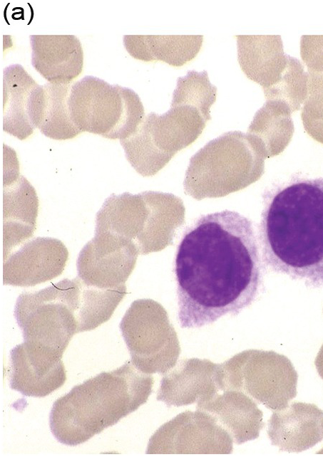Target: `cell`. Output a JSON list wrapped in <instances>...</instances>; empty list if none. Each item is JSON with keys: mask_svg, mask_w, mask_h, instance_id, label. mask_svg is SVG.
<instances>
[{"mask_svg": "<svg viewBox=\"0 0 323 457\" xmlns=\"http://www.w3.org/2000/svg\"><path fill=\"white\" fill-rule=\"evenodd\" d=\"M263 265L250 219L227 209L200 216L184 232L174 262L180 327H201L250 306Z\"/></svg>", "mask_w": 323, "mask_h": 457, "instance_id": "6da1fadb", "label": "cell"}, {"mask_svg": "<svg viewBox=\"0 0 323 457\" xmlns=\"http://www.w3.org/2000/svg\"><path fill=\"white\" fill-rule=\"evenodd\" d=\"M257 238L273 272L323 288V177L291 179L262 195Z\"/></svg>", "mask_w": 323, "mask_h": 457, "instance_id": "7a4b0ae2", "label": "cell"}, {"mask_svg": "<svg viewBox=\"0 0 323 457\" xmlns=\"http://www.w3.org/2000/svg\"><path fill=\"white\" fill-rule=\"evenodd\" d=\"M154 384L151 374L127 362L73 387L54 401L49 425L60 443L81 444L145 404Z\"/></svg>", "mask_w": 323, "mask_h": 457, "instance_id": "3957f363", "label": "cell"}, {"mask_svg": "<svg viewBox=\"0 0 323 457\" xmlns=\"http://www.w3.org/2000/svg\"><path fill=\"white\" fill-rule=\"evenodd\" d=\"M68 109L72 122L81 132L111 140L132 135L144 116L142 102L134 90L93 75L71 85Z\"/></svg>", "mask_w": 323, "mask_h": 457, "instance_id": "277c9868", "label": "cell"}, {"mask_svg": "<svg viewBox=\"0 0 323 457\" xmlns=\"http://www.w3.org/2000/svg\"><path fill=\"white\" fill-rule=\"evenodd\" d=\"M77 302L75 278H64L40 290L20 294L14 317L24 341L63 356L73 336L79 332Z\"/></svg>", "mask_w": 323, "mask_h": 457, "instance_id": "5b68a950", "label": "cell"}, {"mask_svg": "<svg viewBox=\"0 0 323 457\" xmlns=\"http://www.w3.org/2000/svg\"><path fill=\"white\" fill-rule=\"evenodd\" d=\"M297 379L289 359L272 352L245 351L216 371L220 391H241L273 411L284 409L296 396Z\"/></svg>", "mask_w": 323, "mask_h": 457, "instance_id": "8992f818", "label": "cell"}, {"mask_svg": "<svg viewBox=\"0 0 323 457\" xmlns=\"http://www.w3.org/2000/svg\"><path fill=\"white\" fill-rule=\"evenodd\" d=\"M120 329L140 372L165 374L175 367L179 349L163 308L151 300L133 302L124 315Z\"/></svg>", "mask_w": 323, "mask_h": 457, "instance_id": "52a82bcc", "label": "cell"}, {"mask_svg": "<svg viewBox=\"0 0 323 457\" xmlns=\"http://www.w3.org/2000/svg\"><path fill=\"white\" fill-rule=\"evenodd\" d=\"M233 438L210 414L188 410L150 437L147 454H230Z\"/></svg>", "mask_w": 323, "mask_h": 457, "instance_id": "ba28073f", "label": "cell"}, {"mask_svg": "<svg viewBox=\"0 0 323 457\" xmlns=\"http://www.w3.org/2000/svg\"><path fill=\"white\" fill-rule=\"evenodd\" d=\"M135 258L130 240L108 231H95L94 237L78 254V277L88 285L118 288L125 285Z\"/></svg>", "mask_w": 323, "mask_h": 457, "instance_id": "9c48e42d", "label": "cell"}, {"mask_svg": "<svg viewBox=\"0 0 323 457\" xmlns=\"http://www.w3.org/2000/svg\"><path fill=\"white\" fill-rule=\"evenodd\" d=\"M120 142L128 160L143 175L155 173L175 149L186 146L183 134L169 112L163 115L150 113L132 135Z\"/></svg>", "mask_w": 323, "mask_h": 457, "instance_id": "30bf717a", "label": "cell"}, {"mask_svg": "<svg viewBox=\"0 0 323 457\" xmlns=\"http://www.w3.org/2000/svg\"><path fill=\"white\" fill-rule=\"evenodd\" d=\"M68 259L64 243L51 237H36L24 243L4 260L3 283L29 287L60 275Z\"/></svg>", "mask_w": 323, "mask_h": 457, "instance_id": "8fae6325", "label": "cell"}, {"mask_svg": "<svg viewBox=\"0 0 323 457\" xmlns=\"http://www.w3.org/2000/svg\"><path fill=\"white\" fill-rule=\"evenodd\" d=\"M62 356L24 341L10 351V387L27 396L43 397L66 380Z\"/></svg>", "mask_w": 323, "mask_h": 457, "instance_id": "7c38bea8", "label": "cell"}, {"mask_svg": "<svg viewBox=\"0 0 323 457\" xmlns=\"http://www.w3.org/2000/svg\"><path fill=\"white\" fill-rule=\"evenodd\" d=\"M323 411L314 404L294 401L274 411L268 421L267 434L282 451L299 453L323 439Z\"/></svg>", "mask_w": 323, "mask_h": 457, "instance_id": "4fadbf2b", "label": "cell"}, {"mask_svg": "<svg viewBox=\"0 0 323 457\" xmlns=\"http://www.w3.org/2000/svg\"><path fill=\"white\" fill-rule=\"evenodd\" d=\"M217 366L207 359L180 362L163 374L157 400L168 406H182L210 399L220 391L216 382Z\"/></svg>", "mask_w": 323, "mask_h": 457, "instance_id": "5bb4252c", "label": "cell"}, {"mask_svg": "<svg viewBox=\"0 0 323 457\" xmlns=\"http://www.w3.org/2000/svg\"><path fill=\"white\" fill-rule=\"evenodd\" d=\"M31 64L48 83L71 84L83 70V51L74 35H30Z\"/></svg>", "mask_w": 323, "mask_h": 457, "instance_id": "9a60e30c", "label": "cell"}, {"mask_svg": "<svg viewBox=\"0 0 323 457\" xmlns=\"http://www.w3.org/2000/svg\"><path fill=\"white\" fill-rule=\"evenodd\" d=\"M196 409L213 416L237 445L257 438L265 426L256 402L239 390L217 392L207 400L198 401Z\"/></svg>", "mask_w": 323, "mask_h": 457, "instance_id": "2e32d148", "label": "cell"}, {"mask_svg": "<svg viewBox=\"0 0 323 457\" xmlns=\"http://www.w3.org/2000/svg\"><path fill=\"white\" fill-rule=\"evenodd\" d=\"M241 70L263 90L273 85L284 71L288 55L280 35H235Z\"/></svg>", "mask_w": 323, "mask_h": 457, "instance_id": "e0dca14e", "label": "cell"}, {"mask_svg": "<svg viewBox=\"0 0 323 457\" xmlns=\"http://www.w3.org/2000/svg\"><path fill=\"white\" fill-rule=\"evenodd\" d=\"M39 199L23 176L16 177L4 190V260L14 248L31 237L36 230Z\"/></svg>", "mask_w": 323, "mask_h": 457, "instance_id": "ac0fdd59", "label": "cell"}, {"mask_svg": "<svg viewBox=\"0 0 323 457\" xmlns=\"http://www.w3.org/2000/svg\"><path fill=\"white\" fill-rule=\"evenodd\" d=\"M39 85L20 64L3 72V130L23 140L36 129L33 123V93Z\"/></svg>", "mask_w": 323, "mask_h": 457, "instance_id": "d6986e66", "label": "cell"}, {"mask_svg": "<svg viewBox=\"0 0 323 457\" xmlns=\"http://www.w3.org/2000/svg\"><path fill=\"white\" fill-rule=\"evenodd\" d=\"M203 38L202 35H125L123 44L135 59L180 67L196 57Z\"/></svg>", "mask_w": 323, "mask_h": 457, "instance_id": "ffe728a7", "label": "cell"}, {"mask_svg": "<svg viewBox=\"0 0 323 457\" xmlns=\"http://www.w3.org/2000/svg\"><path fill=\"white\" fill-rule=\"evenodd\" d=\"M71 85L46 83L36 88V127L47 137L65 140L81 133L69 112Z\"/></svg>", "mask_w": 323, "mask_h": 457, "instance_id": "44dd1931", "label": "cell"}, {"mask_svg": "<svg viewBox=\"0 0 323 457\" xmlns=\"http://www.w3.org/2000/svg\"><path fill=\"white\" fill-rule=\"evenodd\" d=\"M140 221L138 197L128 193L111 194L96 214L95 231H108L128 239Z\"/></svg>", "mask_w": 323, "mask_h": 457, "instance_id": "7402d4cb", "label": "cell"}, {"mask_svg": "<svg viewBox=\"0 0 323 457\" xmlns=\"http://www.w3.org/2000/svg\"><path fill=\"white\" fill-rule=\"evenodd\" d=\"M217 87L209 79L207 72L189 70L177 79L172 105H188L199 109L207 118L209 108L215 101Z\"/></svg>", "mask_w": 323, "mask_h": 457, "instance_id": "603a6c76", "label": "cell"}, {"mask_svg": "<svg viewBox=\"0 0 323 457\" xmlns=\"http://www.w3.org/2000/svg\"><path fill=\"white\" fill-rule=\"evenodd\" d=\"M307 71L297 58L288 55L287 65L280 79L264 90L267 98L285 100L298 106L308 96Z\"/></svg>", "mask_w": 323, "mask_h": 457, "instance_id": "cb8c5ba5", "label": "cell"}, {"mask_svg": "<svg viewBox=\"0 0 323 457\" xmlns=\"http://www.w3.org/2000/svg\"><path fill=\"white\" fill-rule=\"evenodd\" d=\"M300 55L307 72L323 71V35H302Z\"/></svg>", "mask_w": 323, "mask_h": 457, "instance_id": "d4e9b609", "label": "cell"}, {"mask_svg": "<svg viewBox=\"0 0 323 457\" xmlns=\"http://www.w3.org/2000/svg\"><path fill=\"white\" fill-rule=\"evenodd\" d=\"M308 80V106H323V71L307 72Z\"/></svg>", "mask_w": 323, "mask_h": 457, "instance_id": "484cf974", "label": "cell"}, {"mask_svg": "<svg viewBox=\"0 0 323 457\" xmlns=\"http://www.w3.org/2000/svg\"><path fill=\"white\" fill-rule=\"evenodd\" d=\"M314 364L319 375L323 379V351L317 357Z\"/></svg>", "mask_w": 323, "mask_h": 457, "instance_id": "4316f807", "label": "cell"}, {"mask_svg": "<svg viewBox=\"0 0 323 457\" xmlns=\"http://www.w3.org/2000/svg\"><path fill=\"white\" fill-rule=\"evenodd\" d=\"M322 426H323V421H322ZM317 453L323 454V447L318 452H317Z\"/></svg>", "mask_w": 323, "mask_h": 457, "instance_id": "83f0119b", "label": "cell"}]
</instances>
